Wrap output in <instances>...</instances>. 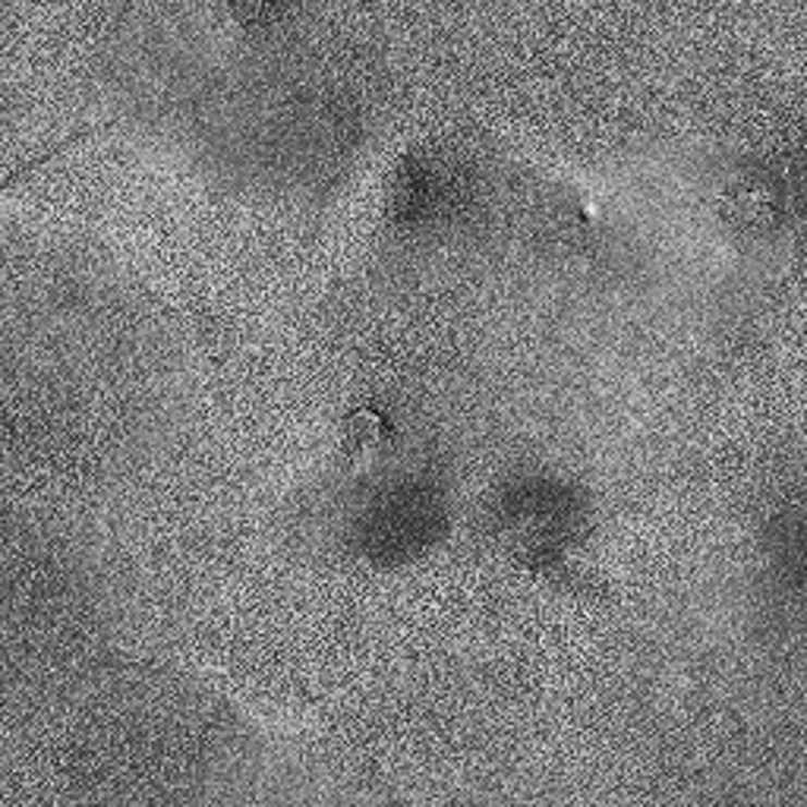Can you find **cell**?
Returning <instances> with one entry per match:
<instances>
[{
	"label": "cell",
	"instance_id": "7a4b0ae2",
	"mask_svg": "<svg viewBox=\"0 0 807 807\" xmlns=\"http://www.w3.org/2000/svg\"><path fill=\"white\" fill-rule=\"evenodd\" d=\"M379 449V419L369 411H357L344 432V464H359Z\"/></svg>",
	"mask_w": 807,
	"mask_h": 807
},
{
	"label": "cell",
	"instance_id": "3957f363",
	"mask_svg": "<svg viewBox=\"0 0 807 807\" xmlns=\"http://www.w3.org/2000/svg\"><path fill=\"white\" fill-rule=\"evenodd\" d=\"M89 133H76V136H66V139H60V143H54L51 149H45L41 155H35V158H29V161H23V168H16L10 178H7V183H3V189H13L20 180H29L35 171H41L45 164H51V161H58L60 155H66L70 149H76L83 139H86Z\"/></svg>",
	"mask_w": 807,
	"mask_h": 807
},
{
	"label": "cell",
	"instance_id": "6da1fadb",
	"mask_svg": "<svg viewBox=\"0 0 807 807\" xmlns=\"http://www.w3.org/2000/svg\"><path fill=\"white\" fill-rule=\"evenodd\" d=\"M514 562L527 574L539 577L542 584L555 587V590H565L571 597L590 599V602H609L615 597L612 594V584L606 577H599L594 571L580 568L568 559H562L559 552H537V549H521L514 552Z\"/></svg>",
	"mask_w": 807,
	"mask_h": 807
}]
</instances>
